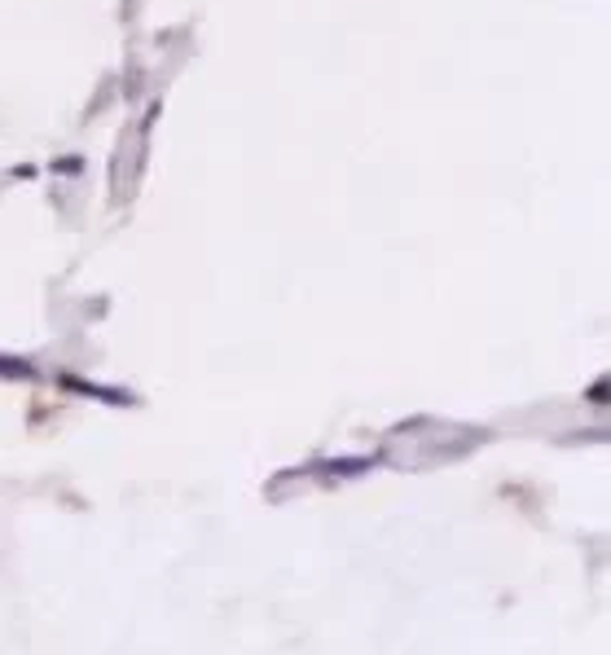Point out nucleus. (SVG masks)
Segmentation results:
<instances>
[{
    "instance_id": "f257e3e1",
    "label": "nucleus",
    "mask_w": 611,
    "mask_h": 655,
    "mask_svg": "<svg viewBox=\"0 0 611 655\" xmlns=\"http://www.w3.org/2000/svg\"><path fill=\"white\" fill-rule=\"evenodd\" d=\"M71 392H84V396H97V401H115V405H128L124 392H110V387H97V383H80V379H66Z\"/></svg>"
},
{
    "instance_id": "f03ea898",
    "label": "nucleus",
    "mask_w": 611,
    "mask_h": 655,
    "mask_svg": "<svg viewBox=\"0 0 611 655\" xmlns=\"http://www.w3.org/2000/svg\"><path fill=\"white\" fill-rule=\"evenodd\" d=\"M0 374H5V379H31V365L27 361H18V357H0Z\"/></svg>"
}]
</instances>
